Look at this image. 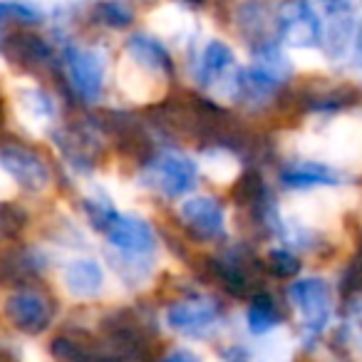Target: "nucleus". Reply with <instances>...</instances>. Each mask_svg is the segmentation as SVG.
I'll use <instances>...</instances> for the list:
<instances>
[{
	"mask_svg": "<svg viewBox=\"0 0 362 362\" xmlns=\"http://www.w3.org/2000/svg\"><path fill=\"white\" fill-rule=\"evenodd\" d=\"M288 300L298 310L303 322V335L308 337V347L325 332L332 317V298L330 288L322 278H300L288 288Z\"/></svg>",
	"mask_w": 362,
	"mask_h": 362,
	"instance_id": "39448f33",
	"label": "nucleus"
},
{
	"mask_svg": "<svg viewBox=\"0 0 362 362\" xmlns=\"http://www.w3.org/2000/svg\"><path fill=\"white\" fill-rule=\"evenodd\" d=\"M221 360L223 362H251V352L243 345H228L221 350Z\"/></svg>",
	"mask_w": 362,
	"mask_h": 362,
	"instance_id": "c756f323",
	"label": "nucleus"
},
{
	"mask_svg": "<svg viewBox=\"0 0 362 362\" xmlns=\"http://www.w3.org/2000/svg\"><path fill=\"white\" fill-rule=\"evenodd\" d=\"M161 362H202V357H199L197 352H192V350L176 347V350L166 352V355L161 357Z\"/></svg>",
	"mask_w": 362,
	"mask_h": 362,
	"instance_id": "7c9ffc66",
	"label": "nucleus"
},
{
	"mask_svg": "<svg viewBox=\"0 0 362 362\" xmlns=\"http://www.w3.org/2000/svg\"><path fill=\"white\" fill-rule=\"evenodd\" d=\"M134 6L129 3H97L92 8V18L100 25L110 28V30H124L134 23Z\"/></svg>",
	"mask_w": 362,
	"mask_h": 362,
	"instance_id": "b1692460",
	"label": "nucleus"
},
{
	"mask_svg": "<svg viewBox=\"0 0 362 362\" xmlns=\"http://www.w3.org/2000/svg\"><path fill=\"white\" fill-rule=\"evenodd\" d=\"M276 35L291 47H317L322 42V23L308 3H288L276 16Z\"/></svg>",
	"mask_w": 362,
	"mask_h": 362,
	"instance_id": "ddd939ff",
	"label": "nucleus"
},
{
	"mask_svg": "<svg viewBox=\"0 0 362 362\" xmlns=\"http://www.w3.org/2000/svg\"><path fill=\"white\" fill-rule=\"evenodd\" d=\"M28 226V211L13 202H0V241H18Z\"/></svg>",
	"mask_w": 362,
	"mask_h": 362,
	"instance_id": "a878e982",
	"label": "nucleus"
},
{
	"mask_svg": "<svg viewBox=\"0 0 362 362\" xmlns=\"http://www.w3.org/2000/svg\"><path fill=\"white\" fill-rule=\"evenodd\" d=\"M6 124V100H3V92H0V127Z\"/></svg>",
	"mask_w": 362,
	"mask_h": 362,
	"instance_id": "473e14b6",
	"label": "nucleus"
},
{
	"mask_svg": "<svg viewBox=\"0 0 362 362\" xmlns=\"http://www.w3.org/2000/svg\"><path fill=\"white\" fill-rule=\"evenodd\" d=\"M340 293L345 300L352 298H362V253H357L347 268L342 271V283H340Z\"/></svg>",
	"mask_w": 362,
	"mask_h": 362,
	"instance_id": "c85d7f7f",
	"label": "nucleus"
},
{
	"mask_svg": "<svg viewBox=\"0 0 362 362\" xmlns=\"http://www.w3.org/2000/svg\"><path fill=\"white\" fill-rule=\"evenodd\" d=\"M62 286L72 298L92 300L105 288V271L95 258H75L62 268Z\"/></svg>",
	"mask_w": 362,
	"mask_h": 362,
	"instance_id": "6ab92c4d",
	"label": "nucleus"
},
{
	"mask_svg": "<svg viewBox=\"0 0 362 362\" xmlns=\"http://www.w3.org/2000/svg\"><path fill=\"white\" fill-rule=\"evenodd\" d=\"M0 166L28 194H42L52 184V169L47 159L25 141H3Z\"/></svg>",
	"mask_w": 362,
	"mask_h": 362,
	"instance_id": "423d86ee",
	"label": "nucleus"
},
{
	"mask_svg": "<svg viewBox=\"0 0 362 362\" xmlns=\"http://www.w3.org/2000/svg\"><path fill=\"white\" fill-rule=\"evenodd\" d=\"M3 317L11 322L13 330L21 335L37 337L50 330L57 317V300L50 291L42 286H25L16 288L3 303Z\"/></svg>",
	"mask_w": 362,
	"mask_h": 362,
	"instance_id": "7ed1b4c3",
	"label": "nucleus"
},
{
	"mask_svg": "<svg viewBox=\"0 0 362 362\" xmlns=\"http://www.w3.org/2000/svg\"><path fill=\"white\" fill-rule=\"evenodd\" d=\"M330 21H327L325 30V50L332 60H342V57L352 55L362 47L360 40V25L352 18V8L340 3V6H327Z\"/></svg>",
	"mask_w": 362,
	"mask_h": 362,
	"instance_id": "4468645a",
	"label": "nucleus"
},
{
	"mask_svg": "<svg viewBox=\"0 0 362 362\" xmlns=\"http://www.w3.org/2000/svg\"><path fill=\"white\" fill-rule=\"evenodd\" d=\"M194 75L209 92L218 97H238L241 90V70L236 55L223 40H209L199 60L194 62Z\"/></svg>",
	"mask_w": 362,
	"mask_h": 362,
	"instance_id": "6e6552de",
	"label": "nucleus"
},
{
	"mask_svg": "<svg viewBox=\"0 0 362 362\" xmlns=\"http://www.w3.org/2000/svg\"><path fill=\"white\" fill-rule=\"evenodd\" d=\"M263 266H266V273H271L273 278H281V281L296 278L303 271L300 258L291 248H271L268 256L263 258Z\"/></svg>",
	"mask_w": 362,
	"mask_h": 362,
	"instance_id": "393cba45",
	"label": "nucleus"
},
{
	"mask_svg": "<svg viewBox=\"0 0 362 362\" xmlns=\"http://www.w3.org/2000/svg\"><path fill=\"white\" fill-rule=\"evenodd\" d=\"M42 11L37 6H28V3H0V25L6 23H16L21 30H28L33 25L42 23Z\"/></svg>",
	"mask_w": 362,
	"mask_h": 362,
	"instance_id": "bb28decb",
	"label": "nucleus"
},
{
	"mask_svg": "<svg viewBox=\"0 0 362 362\" xmlns=\"http://www.w3.org/2000/svg\"><path fill=\"white\" fill-rule=\"evenodd\" d=\"M300 107L305 112H317V115H330V112H342L362 102V90L350 82H337V85H310L298 97Z\"/></svg>",
	"mask_w": 362,
	"mask_h": 362,
	"instance_id": "2eb2a0df",
	"label": "nucleus"
},
{
	"mask_svg": "<svg viewBox=\"0 0 362 362\" xmlns=\"http://www.w3.org/2000/svg\"><path fill=\"white\" fill-rule=\"evenodd\" d=\"M47 258L33 246H13L0 256V281L16 283L18 288L35 286L37 278L45 273Z\"/></svg>",
	"mask_w": 362,
	"mask_h": 362,
	"instance_id": "dca6fc26",
	"label": "nucleus"
},
{
	"mask_svg": "<svg viewBox=\"0 0 362 362\" xmlns=\"http://www.w3.org/2000/svg\"><path fill=\"white\" fill-rule=\"evenodd\" d=\"M0 55L8 65H13L21 72H30V75L52 72L60 65L55 50L45 37L35 35L30 30H21V28L0 37Z\"/></svg>",
	"mask_w": 362,
	"mask_h": 362,
	"instance_id": "1a4fd4ad",
	"label": "nucleus"
},
{
	"mask_svg": "<svg viewBox=\"0 0 362 362\" xmlns=\"http://www.w3.org/2000/svg\"><path fill=\"white\" fill-rule=\"evenodd\" d=\"M50 352L57 362H102V340L82 327H70L52 337Z\"/></svg>",
	"mask_w": 362,
	"mask_h": 362,
	"instance_id": "f3484780",
	"label": "nucleus"
},
{
	"mask_svg": "<svg viewBox=\"0 0 362 362\" xmlns=\"http://www.w3.org/2000/svg\"><path fill=\"white\" fill-rule=\"evenodd\" d=\"M281 322H283V313L271 293L261 291L248 298L246 325L253 335H266V332H271L273 327H278Z\"/></svg>",
	"mask_w": 362,
	"mask_h": 362,
	"instance_id": "412c9836",
	"label": "nucleus"
},
{
	"mask_svg": "<svg viewBox=\"0 0 362 362\" xmlns=\"http://www.w3.org/2000/svg\"><path fill=\"white\" fill-rule=\"evenodd\" d=\"M141 184L164 199H181L194 192L199 181V166L192 156L176 149L154 151L141 164Z\"/></svg>",
	"mask_w": 362,
	"mask_h": 362,
	"instance_id": "f03ea898",
	"label": "nucleus"
},
{
	"mask_svg": "<svg viewBox=\"0 0 362 362\" xmlns=\"http://www.w3.org/2000/svg\"><path fill=\"white\" fill-rule=\"evenodd\" d=\"M221 317H223L221 300L206 296H181L176 300H171L169 308H166V322H169L171 330L189 337L204 335Z\"/></svg>",
	"mask_w": 362,
	"mask_h": 362,
	"instance_id": "9d476101",
	"label": "nucleus"
},
{
	"mask_svg": "<svg viewBox=\"0 0 362 362\" xmlns=\"http://www.w3.org/2000/svg\"><path fill=\"white\" fill-rule=\"evenodd\" d=\"M124 52L141 70L159 77H169V80L174 77V60H171L169 50L156 37L146 35V33H134L124 42Z\"/></svg>",
	"mask_w": 362,
	"mask_h": 362,
	"instance_id": "a211bd4d",
	"label": "nucleus"
},
{
	"mask_svg": "<svg viewBox=\"0 0 362 362\" xmlns=\"http://www.w3.org/2000/svg\"><path fill=\"white\" fill-rule=\"evenodd\" d=\"M281 184L288 189H313V187H337L342 184V176L327 164L310 159L288 161L281 169Z\"/></svg>",
	"mask_w": 362,
	"mask_h": 362,
	"instance_id": "aec40b11",
	"label": "nucleus"
},
{
	"mask_svg": "<svg viewBox=\"0 0 362 362\" xmlns=\"http://www.w3.org/2000/svg\"><path fill=\"white\" fill-rule=\"evenodd\" d=\"M82 211H85L90 226L100 231L119 251V256L146 258L154 253L156 233L144 218L129 216V214L124 216L102 197H87L82 202Z\"/></svg>",
	"mask_w": 362,
	"mask_h": 362,
	"instance_id": "f257e3e1",
	"label": "nucleus"
},
{
	"mask_svg": "<svg viewBox=\"0 0 362 362\" xmlns=\"http://www.w3.org/2000/svg\"><path fill=\"white\" fill-rule=\"evenodd\" d=\"M231 202L236 204L238 209H246V211H253L258 204L266 202L271 194H268L266 179L258 169H246L243 174H238V179L231 184V192H228Z\"/></svg>",
	"mask_w": 362,
	"mask_h": 362,
	"instance_id": "4be33fe9",
	"label": "nucleus"
},
{
	"mask_svg": "<svg viewBox=\"0 0 362 362\" xmlns=\"http://www.w3.org/2000/svg\"><path fill=\"white\" fill-rule=\"evenodd\" d=\"M62 72H65V80L70 92L80 102H97L105 90V72H107V60L105 52L97 50L90 45H77L70 42L65 45L60 57Z\"/></svg>",
	"mask_w": 362,
	"mask_h": 362,
	"instance_id": "20e7f679",
	"label": "nucleus"
},
{
	"mask_svg": "<svg viewBox=\"0 0 362 362\" xmlns=\"http://www.w3.org/2000/svg\"><path fill=\"white\" fill-rule=\"evenodd\" d=\"M100 122L102 134H110L115 139L117 149L122 151L129 159H136L144 164L154 151H151V139L146 127L139 122V117L132 115V112H122V110H112L107 112Z\"/></svg>",
	"mask_w": 362,
	"mask_h": 362,
	"instance_id": "f8f14e48",
	"label": "nucleus"
},
{
	"mask_svg": "<svg viewBox=\"0 0 362 362\" xmlns=\"http://www.w3.org/2000/svg\"><path fill=\"white\" fill-rule=\"evenodd\" d=\"M179 218L192 241H218L226 233V209L216 197H192L179 206Z\"/></svg>",
	"mask_w": 362,
	"mask_h": 362,
	"instance_id": "9b49d317",
	"label": "nucleus"
},
{
	"mask_svg": "<svg viewBox=\"0 0 362 362\" xmlns=\"http://www.w3.org/2000/svg\"><path fill=\"white\" fill-rule=\"evenodd\" d=\"M52 141L62 159L77 171H92L105 154V134L97 119L57 127L52 132Z\"/></svg>",
	"mask_w": 362,
	"mask_h": 362,
	"instance_id": "0eeeda50",
	"label": "nucleus"
},
{
	"mask_svg": "<svg viewBox=\"0 0 362 362\" xmlns=\"http://www.w3.org/2000/svg\"><path fill=\"white\" fill-rule=\"evenodd\" d=\"M154 342L134 347H107L102 345V362H156Z\"/></svg>",
	"mask_w": 362,
	"mask_h": 362,
	"instance_id": "cd10ccee",
	"label": "nucleus"
},
{
	"mask_svg": "<svg viewBox=\"0 0 362 362\" xmlns=\"http://www.w3.org/2000/svg\"><path fill=\"white\" fill-rule=\"evenodd\" d=\"M13 355H11V347L6 345V340L0 337V362H11Z\"/></svg>",
	"mask_w": 362,
	"mask_h": 362,
	"instance_id": "2f4dec72",
	"label": "nucleus"
},
{
	"mask_svg": "<svg viewBox=\"0 0 362 362\" xmlns=\"http://www.w3.org/2000/svg\"><path fill=\"white\" fill-rule=\"evenodd\" d=\"M18 107L30 122H50L55 117V102L40 87H25L18 92Z\"/></svg>",
	"mask_w": 362,
	"mask_h": 362,
	"instance_id": "5701e85b",
	"label": "nucleus"
}]
</instances>
